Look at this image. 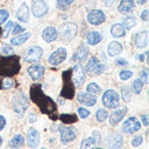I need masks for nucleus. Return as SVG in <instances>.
Listing matches in <instances>:
<instances>
[{"label": "nucleus", "instance_id": "obj_49", "mask_svg": "<svg viewBox=\"0 0 149 149\" xmlns=\"http://www.w3.org/2000/svg\"><path fill=\"white\" fill-rule=\"evenodd\" d=\"M102 1H104V4H105V6L111 7V6L115 4V1H116V0H102Z\"/></svg>", "mask_w": 149, "mask_h": 149}, {"label": "nucleus", "instance_id": "obj_5", "mask_svg": "<svg viewBox=\"0 0 149 149\" xmlns=\"http://www.w3.org/2000/svg\"><path fill=\"white\" fill-rule=\"evenodd\" d=\"M13 109L18 113V115H24V112L28 109L29 107V101L28 98L22 93H17L13 97Z\"/></svg>", "mask_w": 149, "mask_h": 149}, {"label": "nucleus", "instance_id": "obj_11", "mask_svg": "<svg viewBox=\"0 0 149 149\" xmlns=\"http://www.w3.org/2000/svg\"><path fill=\"white\" fill-rule=\"evenodd\" d=\"M48 11V6L44 0H33L32 1V14L36 18L46 15Z\"/></svg>", "mask_w": 149, "mask_h": 149}, {"label": "nucleus", "instance_id": "obj_23", "mask_svg": "<svg viewBox=\"0 0 149 149\" xmlns=\"http://www.w3.org/2000/svg\"><path fill=\"white\" fill-rule=\"evenodd\" d=\"M109 149H122L123 146V137L120 134H113L108 141Z\"/></svg>", "mask_w": 149, "mask_h": 149}, {"label": "nucleus", "instance_id": "obj_14", "mask_svg": "<svg viewBox=\"0 0 149 149\" xmlns=\"http://www.w3.org/2000/svg\"><path fill=\"white\" fill-rule=\"evenodd\" d=\"M65 59H66V50L64 47H59L48 57V62L51 65H59L62 64Z\"/></svg>", "mask_w": 149, "mask_h": 149}, {"label": "nucleus", "instance_id": "obj_37", "mask_svg": "<svg viewBox=\"0 0 149 149\" xmlns=\"http://www.w3.org/2000/svg\"><path fill=\"white\" fill-rule=\"evenodd\" d=\"M95 116H97V120H98V122H104V120H107L108 112L105 111V109H98L95 113Z\"/></svg>", "mask_w": 149, "mask_h": 149}, {"label": "nucleus", "instance_id": "obj_50", "mask_svg": "<svg viewBox=\"0 0 149 149\" xmlns=\"http://www.w3.org/2000/svg\"><path fill=\"white\" fill-rule=\"evenodd\" d=\"M142 77H144V83H145V81L148 80V69H145L144 72L141 73V79H142Z\"/></svg>", "mask_w": 149, "mask_h": 149}, {"label": "nucleus", "instance_id": "obj_15", "mask_svg": "<svg viewBox=\"0 0 149 149\" xmlns=\"http://www.w3.org/2000/svg\"><path fill=\"white\" fill-rule=\"evenodd\" d=\"M148 40H149V32L148 31H142V32L135 33L133 36V43L135 47L142 48L148 46Z\"/></svg>", "mask_w": 149, "mask_h": 149}, {"label": "nucleus", "instance_id": "obj_26", "mask_svg": "<svg viewBox=\"0 0 149 149\" xmlns=\"http://www.w3.org/2000/svg\"><path fill=\"white\" fill-rule=\"evenodd\" d=\"M119 11L122 14H127V13H131L134 8V1L133 0H120L119 3Z\"/></svg>", "mask_w": 149, "mask_h": 149}, {"label": "nucleus", "instance_id": "obj_33", "mask_svg": "<svg viewBox=\"0 0 149 149\" xmlns=\"http://www.w3.org/2000/svg\"><path fill=\"white\" fill-rule=\"evenodd\" d=\"M87 93L91 94V95H98L101 93V87L97 84V83H90L87 86Z\"/></svg>", "mask_w": 149, "mask_h": 149}, {"label": "nucleus", "instance_id": "obj_27", "mask_svg": "<svg viewBox=\"0 0 149 149\" xmlns=\"http://www.w3.org/2000/svg\"><path fill=\"white\" fill-rule=\"evenodd\" d=\"M101 40H102V35L98 32H88L87 36H86V42H87V44H90V46H95Z\"/></svg>", "mask_w": 149, "mask_h": 149}, {"label": "nucleus", "instance_id": "obj_51", "mask_svg": "<svg viewBox=\"0 0 149 149\" xmlns=\"http://www.w3.org/2000/svg\"><path fill=\"white\" fill-rule=\"evenodd\" d=\"M36 115H35V113H31V115H29V123H35L36 122Z\"/></svg>", "mask_w": 149, "mask_h": 149}, {"label": "nucleus", "instance_id": "obj_21", "mask_svg": "<svg viewBox=\"0 0 149 149\" xmlns=\"http://www.w3.org/2000/svg\"><path fill=\"white\" fill-rule=\"evenodd\" d=\"M42 37H43V40H44V42L51 43V42H54V40L58 37V32H57V29H55L54 26H47L42 32Z\"/></svg>", "mask_w": 149, "mask_h": 149}, {"label": "nucleus", "instance_id": "obj_54", "mask_svg": "<svg viewBox=\"0 0 149 149\" xmlns=\"http://www.w3.org/2000/svg\"><path fill=\"white\" fill-rule=\"evenodd\" d=\"M138 59H139V61H144L145 57H144V55H138Z\"/></svg>", "mask_w": 149, "mask_h": 149}, {"label": "nucleus", "instance_id": "obj_1", "mask_svg": "<svg viewBox=\"0 0 149 149\" xmlns=\"http://www.w3.org/2000/svg\"><path fill=\"white\" fill-rule=\"evenodd\" d=\"M31 98L32 101L36 104L39 109L50 116V119H58V112H57V104L50 98L48 95H46L42 90V86L40 84H33L31 87Z\"/></svg>", "mask_w": 149, "mask_h": 149}, {"label": "nucleus", "instance_id": "obj_20", "mask_svg": "<svg viewBox=\"0 0 149 149\" xmlns=\"http://www.w3.org/2000/svg\"><path fill=\"white\" fill-rule=\"evenodd\" d=\"M77 101L80 104L86 105V107H94L97 102V98L94 95L88 94V93H79L77 94Z\"/></svg>", "mask_w": 149, "mask_h": 149}, {"label": "nucleus", "instance_id": "obj_56", "mask_svg": "<svg viewBox=\"0 0 149 149\" xmlns=\"http://www.w3.org/2000/svg\"><path fill=\"white\" fill-rule=\"evenodd\" d=\"M0 36H1V28H0Z\"/></svg>", "mask_w": 149, "mask_h": 149}, {"label": "nucleus", "instance_id": "obj_10", "mask_svg": "<svg viewBox=\"0 0 149 149\" xmlns=\"http://www.w3.org/2000/svg\"><path fill=\"white\" fill-rule=\"evenodd\" d=\"M72 81H73V86L74 87H79L84 83V79H86V73H84V68L81 66L80 64L74 65L73 69H72Z\"/></svg>", "mask_w": 149, "mask_h": 149}, {"label": "nucleus", "instance_id": "obj_7", "mask_svg": "<svg viewBox=\"0 0 149 149\" xmlns=\"http://www.w3.org/2000/svg\"><path fill=\"white\" fill-rule=\"evenodd\" d=\"M102 102L107 108H115L119 107V102H120V97L115 90H108L105 91V94L102 95Z\"/></svg>", "mask_w": 149, "mask_h": 149}, {"label": "nucleus", "instance_id": "obj_41", "mask_svg": "<svg viewBox=\"0 0 149 149\" xmlns=\"http://www.w3.org/2000/svg\"><path fill=\"white\" fill-rule=\"evenodd\" d=\"M77 113H79V116L81 117V119H87V117L90 116V111L86 109V108H79V109H77Z\"/></svg>", "mask_w": 149, "mask_h": 149}, {"label": "nucleus", "instance_id": "obj_42", "mask_svg": "<svg viewBox=\"0 0 149 149\" xmlns=\"http://www.w3.org/2000/svg\"><path fill=\"white\" fill-rule=\"evenodd\" d=\"M8 17H10V14H8V11H6V10H0V25H1L3 22L7 21V19H8Z\"/></svg>", "mask_w": 149, "mask_h": 149}, {"label": "nucleus", "instance_id": "obj_39", "mask_svg": "<svg viewBox=\"0 0 149 149\" xmlns=\"http://www.w3.org/2000/svg\"><path fill=\"white\" fill-rule=\"evenodd\" d=\"M13 47L8 46V44H4V46H1V54L4 55V57H8V55H13Z\"/></svg>", "mask_w": 149, "mask_h": 149}, {"label": "nucleus", "instance_id": "obj_2", "mask_svg": "<svg viewBox=\"0 0 149 149\" xmlns=\"http://www.w3.org/2000/svg\"><path fill=\"white\" fill-rule=\"evenodd\" d=\"M21 69V64H19V58L15 55H0V76H14L19 72Z\"/></svg>", "mask_w": 149, "mask_h": 149}, {"label": "nucleus", "instance_id": "obj_4", "mask_svg": "<svg viewBox=\"0 0 149 149\" xmlns=\"http://www.w3.org/2000/svg\"><path fill=\"white\" fill-rule=\"evenodd\" d=\"M74 95V86L73 81H72V70H66L64 72V88H62V93H61V97L64 98H73Z\"/></svg>", "mask_w": 149, "mask_h": 149}, {"label": "nucleus", "instance_id": "obj_8", "mask_svg": "<svg viewBox=\"0 0 149 149\" xmlns=\"http://www.w3.org/2000/svg\"><path fill=\"white\" fill-rule=\"evenodd\" d=\"M59 133H61V142L64 145L70 144V142L76 138V135H77L76 128L68 127V126H61V127H59Z\"/></svg>", "mask_w": 149, "mask_h": 149}, {"label": "nucleus", "instance_id": "obj_19", "mask_svg": "<svg viewBox=\"0 0 149 149\" xmlns=\"http://www.w3.org/2000/svg\"><path fill=\"white\" fill-rule=\"evenodd\" d=\"M88 47L87 46H84V44H81V46H79V48L76 50V53L73 54V57H72V61L73 62H83V61H86L87 59V55H88Z\"/></svg>", "mask_w": 149, "mask_h": 149}, {"label": "nucleus", "instance_id": "obj_57", "mask_svg": "<svg viewBox=\"0 0 149 149\" xmlns=\"http://www.w3.org/2000/svg\"><path fill=\"white\" fill-rule=\"evenodd\" d=\"M42 149H46V148H42Z\"/></svg>", "mask_w": 149, "mask_h": 149}, {"label": "nucleus", "instance_id": "obj_52", "mask_svg": "<svg viewBox=\"0 0 149 149\" xmlns=\"http://www.w3.org/2000/svg\"><path fill=\"white\" fill-rule=\"evenodd\" d=\"M142 123H144L145 127L148 126V115H144V116H142Z\"/></svg>", "mask_w": 149, "mask_h": 149}, {"label": "nucleus", "instance_id": "obj_18", "mask_svg": "<svg viewBox=\"0 0 149 149\" xmlns=\"http://www.w3.org/2000/svg\"><path fill=\"white\" fill-rule=\"evenodd\" d=\"M26 142H28V145H29V148H32V149H35V148L39 146V144H40V134H39L37 130L31 128V130L28 131Z\"/></svg>", "mask_w": 149, "mask_h": 149}, {"label": "nucleus", "instance_id": "obj_28", "mask_svg": "<svg viewBox=\"0 0 149 149\" xmlns=\"http://www.w3.org/2000/svg\"><path fill=\"white\" fill-rule=\"evenodd\" d=\"M111 33L113 37H124L126 35V29L123 28L122 24H115L111 28Z\"/></svg>", "mask_w": 149, "mask_h": 149}, {"label": "nucleus", "instance_id": "obj_32", "mask_svg": "<svg viewBox=\"0 0 149 149\" xmlns=\"http://www.w3.org/2000/svg\"><path fill=\"white\" fill-rule=\"evenodd\" d=\"M135 24H137V19L131 15V17H126V18H124V22H123L122 25L124 29H131V28L135 26Z\"/></svg>", "mask_w": 149, "mask_h": 149}, {"label": "nucleus", "instance_id": "obj_30", "mask_svg": "<svg viewBox=\"0 0 149 149\" xmlns=\"http://www.w3.org/2000/svg\"><path fill=\"white\" fill-rule=\"evenodd\" d=\"M29 37H31V33H22L21 36L14 37V39L11 40V44H13V46H21V44H24V43L26 42Z\"/></svg>", "mask_w": 149, "mask_h": 149}, {"label": "nucleus", "instance_id": "obj_17", "mask_svg": "<svg viewBox=\"0 0 149 149\" xmlns=\"http://www.w3.org/2000/svg\"><path fill=\"white\" fill-rule=\"evenodd\" d=\"M28 73L32 80H40L44 76V66L40 64H33L28 68Z\"/></svg>", "mask_w": 149, "mask_h": 149}, {"label": "nucleus", "instance_id": "obj_24", "mask_svg": "<svg viewBox=\"0 0 149 149\" xmlns=\"http://www.w3.org/2000/svg\"><path fill=\"white\" fill-rule=\"evenodd\" d=\"M17 18H18V21H21V22L29 21V7H28L25 3L21 4V7L18 8V11H17Z\"/></svg>", "mask_w": 149, "mask_h": 149}, {"label": "nucleus", "instance_id": "obj_58", "mask_svg": "<svg viewBox=\"0 0 149 149\" xmlns=\"http://www.w3.org/2000/svg\"><path fill=\"white\" fill-rule=\"evenodd\" d=\"M97 149H98V148H97Z\"/></svg>", "mask_w": 149, "mask_h": 149}, {"label": "nucleus", "instance_id": "obj_40", "mask_svg": "<svg viewBox=\"0 0 149 149\" xmlns=\"http://www.w3.org/2000/svg\"><path fill=\"white\" fill-rule=\"evenodd\" d=\"M76 119H77V117L73 116V115H62V116H61V120H62L65 124H66V123H74Z\"/></svg>", "mask_w": 149, "mask_h": 149}, {"label": "nucleus", "instance_id": "obj_9", "mask_svg": "<svg viewBox=\"0 0 149 149\" xmlns=\"http://www.w3.org/2000/svg\"><path fill=\"white\" fill-rule=\"evenodd\" d=\"M43 57V50L39 46H32L31 48H28L25 55H24V59L25 62H39Z\"/></svg>", "mask_w": 149, "mask_h": 149}, {"label": "nucleus", "instance_id": "obj_25", "mask_svg": "<svg viewBox=\"0 0 149 149\" xmlns=\"http://www.w3.org/2000/svg\"><path fill=\"white\" fill-rule=\"evenodd\" d=\"M123 51V46L122 43L119 42H111L108 44V55L109 57H115L117 54H120Z\"/></svg>", "mask_w": 149, "mask_h": 149}, {"label": "nucleus", "instance_id": "obj_46", "mask_svg": "<svg viewBox=\"0 0 149 149\" xmlns=\"http://www.w3.org/2000/svg\"><path fill=\"white\" fill-rule=\"evenodd\" d=\"M115 62H116V65H122V66H126V65L128 64L127 59H124V58H119V59H116Z\"/></svg>", "mask_w": 149, "mask_h": 149}, {"label": "nucleus", "instance_id": "obj_47", "mask_svg": "<svg viewBox=\"0 0 149 149\" xmlns=\"http://www.w3.org/2000/svg\"><path fill=\"white\" fill-rule=\"evenodd\" d=\"M148 15H149V11L148 10H144L141 13V18H142V21L148 22Z\"/></svg>", "mask_w": 149, "mask_h": 149}, {"label": "nucleus", "instance_id": "obj_45", "mask_svg": "<svg viewBox=\"0 0 149 149\" xmlns=\"http://www.w3.org/2000/svg\"><path fill=\"white\" fill-rule=\"evenodd\" d=\"M13 28H14V24H13L11 21H8L7 24H6V26H4V36L10 32V31H13Z\"/></svg>", "mask_w": 149, "mask_h": 149}, {"label": "nucleus", "instance_id": "obj_44", "mask_svg": "<svg viewBox=\"0 0 149 149\" xmlns=\"http://www.w3.org/2000/svg\"><path fill=\"white\" fill-rule=\"evenodd\" d=\"M24 31H25L24 26H21V25H14V28H13L11 32L14 33V35H19V33H24Z\"/></svg>", "mask_w": 149, "mask_h": 149}, {"label": "nucleus", "instance_id": "obj_12", "mask_svg": "<svg viewBox=\"0 0 149 149\" xmlns=\"http://www.w3.org/2000/svg\"><path fill=\"white\" fill-rule=\"evenodd\" d=\"M123 133L126 134H133V133H137L141 130V123L137 120V117H128L127 120L124 122L123 124Z\"/></svg>", "mask_w": 149, "mask_h": 149}, {"label": "nucleus", "instance_id": "obj_34", "mask_svg": "<svg viewBox=\"0 0 149 149\" xmlns=\"http://www.w3.org/2000/svg\"><path fill=\"white\" fill-rule=\"evenodd\" d=\"M142 87H144V80H142V79L134 80V83H133V91L135 93V94H141Z\"/></svg>", "mask_w": 149, "mask_h": 149}, {"label": "nucleus", "instance_id": "obj_35", "mask_svg": "<svg viewBox=\"0 0 149 149\" xmlns=\"http://www.w3.org/2000/svg\"><path fill=\"white\" fill-rule=\"evenodd\" d=\"M122 95H123V101L126 102L131 101V90L128 88L127 86H123L122 87Z\"/></svg>", "mask_w": 149, "mask_h": 149}, {"label": "nucleus", "instance_id": "obj_22", "mask_svg": "<svg viewBox=\"0 0 149 149\" xmlns=\"http://www.w3.org/2000/svg\"><path fill=\"white\" fill-rule=\"evenodd\" d=\"M126 113H127V108L126 107H123V108H120V109L115 111L111 116H109V123H111L112 126H116L117 123H120V120L124 117Z\"/></svg>", "mask_w": 149, "mask_h": 149}, {"label": "nucleus", "instance_id": "obj_29", "mask_svg": "<svg viewBox=\"0 0 149 149\" xmlns=\"http://www.w3.org/2000/svg\"><path fill=\"white\" fill-rule=\"evenodd\" d=\"M24 142H25V138L22 137L21 134H17L15 137L10 141V148H13V149L21 148L22 145H24Z\"/></svg>", "mask_w": 149, "mask_h": 149}, {"label": "nucleus", "instance_id": "obj_55", "mask_svg": "<svg viewBox=\"0 0 149 149\" xmlns=\"http://www.w3.org/2000/svg\"><path fill=\"white\" fill-rule=\"evenodd\" d=\"M1 144H3V138L0 137V146H1Z\"/></svg>", "mask_w": 149, "mask_h": 149}, {"label": "nucleus", "instance_id": "obj_36", "mask_svg": "<svg viewBox=\"0 0 149 149\" xmlns=\"http://www.w3.org/2000/svg\"><path fill=\"white\" fill-rule=\"evenodd\" d=\"M74 0H57V7L59 10H66L68 6H70Z\"/></svg>", "mask_w": 149, "mask_h": 149}, {"label": "nucleus", "instance_id": "obj_38", "mask_svg": "<svg viewBox=\"0 0 149 149\" xmlns=\"http://www.w3.org/2000/svg\"><path fill=\"white\" fill-rule=\"evenodd\" d=\"M133 72L131 70H122L120 73H119V77H120V80H128L133 77Z\"/></svg>", "mask_w": 149, "mask_h": 149}, {"label": "nucleus", "instance_id": "obj_31", "mask_svg": "<svg viewBox=\"0 0 149 149\" xmlns=\"http://www.w3.org/2000/svg\"><path fill=\"white\" fill-rule=\"evenodd\" d=\"M15 86V81L10 77L6 79H0V90H7V88H13Z\"/></svg>", "mask_w": 149, "mask_h": 149}, {"label": "nucleus", "instance_id": "obj_13", "mask_svg": "<svg viewBox=\"0 0 149 149\" xmlns=\"http://www.w3.org/2000/svg\"><path fill=\"white\" fill-rule=\"evenodd\" d=\"M105 19H107V17L104 14V11H101V10H93V11H90L88 15H87V21L90 22L91 25H95V26L104 24Z\"/></svg>", "mask_w": 149, "mask_h": 149}, {"label": "nucleus", "instance_id": "obj_3", "mask_svg": "<svg viewBox=\"0 0 149 149\" xmlns=\"http://www.w3.org/2000/svg\"><path fill=\"white\" fill-rule=\"evenodd\" d=\"M77 35V26L73 22H68L61 26V31H59V39L64 43H70Z\"/></svg>", "mask_w": 149, "mask_h": 149}, {"label": "nucleus", "instance_id": "obj_53", "mask_svg": "<svg viewBox=\"0 0 149 149\" xmlns=\"http://www.w3.org/2000/svg\"><path fill=\"white\" fill-rule=\"evenodd\" d=\"M146 1H148V0H137V3H138V4H145Z\"/></svg>", "mask_w": 149, "mask_h": 149}, {"label": "nucleus", "instance_id": "obj_43", "mask_svg": "<svg viewBox=\"0 0 149 149\" xmlns=\"http://www.w3.org/2000/svg\"><path fill=\"white\" fill-rule=\"evenodd\" d=\"M142 142H144V137H142V135H138V137H135V138L131 141V145H133V146H139Z\"/></svg>", "mask_w": 149, "mask_h": 149}, {"label": "nucleus", "instance_id": "obj_48", "mask_svg": "<svg viewBox=\"0 0 149 149\" xmlns=\"http://www.w3.org/2000/svg\"><path fill=\"white\" fill-rule=\"evenodd\" d=\"M4 127H6V119H4V116L0 115V130H3Z\"/></svg>", "mask_w": 149, "mask_h": 149}, {"label": "nucleus", "instance_id": "obj_16", "mask_svg": "<svg viewBox=\"0 0 149 149\" xmlns=\"http://www.w3.org/2000/svg\"><path fill=\"white\" fill-rule=\"evenodd\" d=\"M100 138H101L100 133H98V131H94V133H93V137H88V138L83 139V142L80 145V149H93L94 146L98 145Z\"/></svg>", "mask_w": 149, "mask_h": 149}, {"label": "nucleus", "instance_id": "obj_6", "mask_svg": "<svg viewBox=\"0 0 149 149\" xmlns=\"http://www.w3.org/2000/svg\"><path fill=\"white\" fill-rule=\"evenodd\" d=\"M107 69L105 65H102L97 57H91L90 61L87 62V66H86V73L90 74V76H97V74H101L104 70Z\"/></svg>", "mask_w": 149, "mask_h": 149}]
</instances>
